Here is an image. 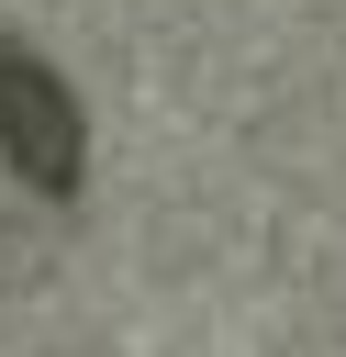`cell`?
<instances>
[{
  "instance_id": "cell-1",
  "label": "cell",
  "mask_w": 346,
  "mask_h": 357,
  "mask_svg": "<svg viewBox=\"0 0 346 357\" xmlns=\"http://www.w3.org/2000/svg\"><path fill=\"white\" fill-rule=\"evenodd\" d=\"M0 167L33 201H78L89 178V112L33 45H0Z\"/></svg>"
}]
</instances>
